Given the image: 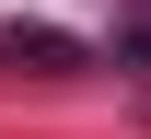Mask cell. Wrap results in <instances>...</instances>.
I'll use <instances>...</instances> for the list:
<instances>
[{
  "instance_id": "cell-1",
  "label": "cell",
  "mask_w": 151,
  "mask_h": 139,
  "mask_svg": "<svg viewBox=\"0 0 151 139\" xmlns=\"http://www.w3.org/2000/svg\"><path fill=\"white\" fill-rule=\"evenodd\" d=\"M0 70H23V81H81L93 46H81L70 23H23V12H0Z\"/></svg>"
},
{
  "instance_id": "cell-2",
  "label": "cell",
  "mask_w": 151,
  "mask_h": 139,
  "mask_svg": "<svg viewBox=\"0 0 151 139\" xmlns=\"http://www.w3.org/2000/svg\"><path fill=\"white\" fill-rule=\"evenodd\" d=\"M128 58H151V12H128Z\"/></svg>"
}]
</instances>
